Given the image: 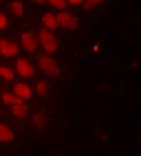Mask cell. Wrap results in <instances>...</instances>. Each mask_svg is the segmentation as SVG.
<instances>
[{"instance_id":"obj_5","label":"cell","mask_w":141,"mask_h":156,"mask_svg":"<svg viewBox=\"0 0 141 156\" xmlns=\"http://www.w3.org/2000/svg\"><path fill=\"white\" fill-rule=\"evenodd\" d=\"M16 70H18L22 77H31V75H33V68H31V64H29L27 59H18V64H16Z\"/></svg>"},{"instance_id":"obj_1","label":"cell","mask_w":141,"mask_h":156,"mask_svg":"<svg viewBox=\"0 0 141 156\" xmlns=\"http://www.w3.org/2000/svg\"><path fill=\"white\" fill-rule=\"evenodd\" d=\"M40 44H42V48L46 53H55L57 51V40L49 29H40Z\"/></svg>"},{"instance_id":"obj_16","label":"cell","mask_w":141,"mask_h":156,"mask_svg":"<svg viewBox=\"0 0 141 156\" xmlns=\"http://www.w3.org/2000/svg\"><path fill=\"white\" fill-rule=\"evenodd\" d=\"M49 2H51L55 9H64L66 7V0H49Z\"/></svg>"},{"instance_id":"obj_15","label":"cell","mask_w":141,"mask_h":156,"mask_svg":"<svg viewBox=\"0 0 141 156\" xmlns=\"http://www.w3.org/2000/svg\"><path fill=\"white\" fill-rule=\"evenodd\" d=\"M104 2V0H84V9H93V7H97V5H102Z\"/></svg>"},{"instance_id":"obj_7","label":"cell","mask_w":141,"mask_h":156,"mask_svg":"<svg viewBox=\"0 0 141 156\" xmlns=\"http://www.w3.org/2000/svg\"><path fill=\"white\" fill-rule=\"evenodd\" d=\"M13 95L18 97V99H29L31 97V88H29L27 84H18V86H13Z\"/></svg>"},{"instance_id":"obj_11","label":"cell","mask_w":141,"mask_h":156,"mask_svg":"<svg viewBox=\"0 0 141 156\" xmlns=\"http://www.w3.org/2000/svg\"><path fill=\"white\" fill-rule=\"evenodd\" d=\"M33 126H35V128H44V126H46V114H44V112H40V114H35V117H33Z\"/></svg>"},{"instance_id":"obj_14","label":"cell","mask_w":141,"mask_h":156,"mask_svg":"<svg viewBox=\"0 0 141 156\" xmlns=\"http://www.w3.org/2000/svg\"><path fill=\"white\" fill-rule=\"evenodd\" d=\"M11 11H13L16 16H22V11H24L22 2H11Z\"/></svg>"},{"instance_id":"obj_8","label":"cell","mask_w":141,"mask_h":156,"mask_svg":"<svg viewBox=\"0 0 141 156\" xmlns=\"http://www.w3.org/2000/svg\"><path fill=\"white\" fill-rule=\"evenodd\" d=\"M11 110H13V114L18 119H22V117H27V103H22V101H18V103H13L11 106Z\"/></svg>"},{"instance_id":"obj_10","label":"cell","mask_w":141,"mask_h":156,"mask_svg":"<svg viewBox=\"0 0 141 156\" xmlns=\"http://www.w3.org/2000/svg\"><path fill=\"white\" fill-rule=\"evenodd\" d=\"M0 141H5V143L13 141V132H11V128H7V126H0Z\"/></svg>"},{"instance_id":"obj_4","label":"cell","mask_w":141,"mask_h":156,"mask_svg":"<svg viewBox=\"0 0 141 156\" xmlns=\"http://www.w3.org/2000/svg\"><path fill=\"white\" fill-rule=\"evenodd\" d=\"M22 46L29 51V53H35L38 51V40L33 33H22Z\"/></svg>"},{"instance_id":"obj_18","label":"cell","mask_w":141,"mask_h":156,"mask_svg":"<svg viewBox=\"0 0 141 156\" xmlns=\"http://www.w3.org/2000/svg\"><path fill=\"white\" fill-rule=\"evenodd\" d=\"M5 27H7V18L0 13V29H5Z\"/></svg>"},{"instance_id":"obj_12","label":"cell","mask_w":141,"mask_h":156,"mask_svg":"<svg viewBox=\"0 0 141 156\" xmlns=\"http://www.w3.org/2000/svg\"><path fill=\"white\" fill-rule=\"evenodd\" d=\"M13 68H9V66H0V77H5V79H13Z\"/></svg>"},{"instance_id":"obj_17","label":"cell","mask_w":141,"mask_h":156,"mask_svg":"<svg viewBox=\"0 0 141 156\" xmlns=\"http://www.w3.org/2000/svg\"><path fill=\"white\" fill-rule=\"evenodd\" d=\"M46 90H49V84L40 81V84H38V95H46Z\"/></svg>"},{"instance_id":"obj_19","label":"cell","mask_w":141,"mask_h":156,"mask_svg":"<svg viewBox=\"0 0 141 156\" xmlns=\"http://www.w3.org/2000/svg\"><path fill=\"white\" fill-rule=\"evenodd\" d=\"M66 2H70V5H82L84 0H66Z\"/></svg>"},{"instance_id":"obj_13","label":"cell","mask_w":141,"mask_h":156,"mask_svg":"<svg viewBox=\"0 0 141 156\" xmlns=\"http://www.w3.org/2000/svg\"><path fill=\"white\" fill-rule=\"evenodd\" d=\"M2 101H5V103H11V106H13V103L22 101V99H18L16 95H11V92H2Z\"/></svg>"},{"instance_id":"obj_2","label":"cell","mask_w":141,"mask_h":156,"mask_svg":"<svg viewBox=\"0 0 141 156\" xmlns=\"http://www.w3.org/2000/svg\"><path fill=\"white\" fill-rule=\"evenodd\" d=\"M38 66L42 68L46 75H51V77H57V75H60V66H57V64H55V62L49 57V55L40 57V59H38Z\"/></svg>"},{"instance_id":"obj_6","label":"cell","mask_w":141,"mask_h":156,"mask_svg":"<svg viewBox=\"0 0 141 156\" xmlns=\"http://www.w3.org/2000/svg\"><path fill=\"white\" fill-rule=\"evenodd\" d=\"M0 53L2 55H16L18 53V44H13V42H7V40H0Z\"/></svg>"},{"instance_id":"obj_20","label":"cell","mask_w":141,"mask_h":156,"mask_svg":"<svg viewBox=\"0 0 141 156\" xmlns=\"http://www.w3.org/2000/svg\"><path fill=\"white\" fill-rule=\"evenodd\" d=\"M33 2H38V5H42V2H44V0H33Z\"/></svg>"},{"instance_id":"obj_9","label":"cell","mask_w":141,"mask_h":156,"mask_svg":"<svg viewBox=\"0 0 141 156\" xmlns=\"http://www.w3.org/2000/svg\"><path fill=\"white\" fill-rule=\"evenodd\" d=\"M42 22H44V29H49V31L57 27V20H55L53 13H44V16H42Z\"/></svg>"},{"instance_id":"obj_3","label":"cell","mask_w":141,"mask_h":156,"mask_svg":"<svg viewBox=\"0 0 141 156\" xmlns=\"http://www.w3.org/2000/svg\"><path fill=\"white\" fill-rule=\"evenodd\" d=\"M55 20H57V27H62V29H68V31H75L77 29V18L70 16V13H66V11H62L60 16H55Z\"/></svg>"}]
</instances>
